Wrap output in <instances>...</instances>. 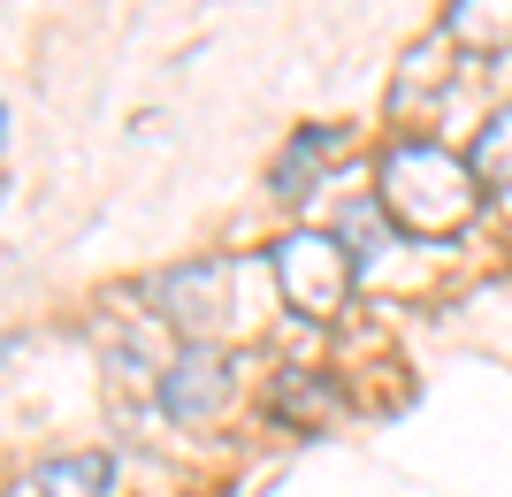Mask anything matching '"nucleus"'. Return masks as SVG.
Returning <instances> with one entry per match:
<instances>
[{
  "instance_id": "obj_1",
  "label": "nucleus",
  "mask_w": 512,
  "mask_h": 497,
  "mask_svg": "<svg viewBox=\"0 0 512 497\" xmlns=\"http://www.w3.org/2000/svg\"><path fill=\"white\" fill-rule=\"evenodd\" d=\"M268 291H276V268L253 253H214V260H184V268H161L146 283V299L161 322H176L192 345H222V337H253L268 322Z\"/></svg>"
},
{
  "instance_id": "obj_2",
  "label": "nucleus",
  "mask_w": 512,
  "mask_h": 497,
  "mask_svg": "<svg viewBox=\"0 0 512 497\" xmlns=\"http://www.w3.org/2000/svg\"><path fill=\"white\" fill-rule=\"evenodd\" d=\"M375 207L390 215V230L406 238H459L482 207V184L451 146L436 138H398L375 169Z\"/></svg>"
},
{
  "instance_id": "obj_3",
  "label": "nucleus",
  "mask_w": 512,
  "mask_h": 497,
  "mask_svg": "<svg viewBox=\"0 0 512 497\" xmlns=\"http://www.w3.org/2000/svg\"><path fill=\"white\" fill-rule=\"evenodd\" d=\"M268 268H276V291L299 306L306 322H329V314H344L352 283H360V268H352L344 238H321V230H291V238H276Z\"/></svg>"
},
{
  "instance_id": "obj_4",
  "label": "nucleus",
  "mask_w": 512,
  "mask_h": 497,
  "mask_svg": "<svg viewBox=\"0 0 512 497\" xmlns=\"http://www.w3.org/2000/svg\"><path fill=\"white\" fill-rule=\"evenodd\" d=\"M237 398V360L222 345H176L161 360V413H169L176 429H207L222 421Z\"/></svg>"
},
{
  "instance_id": "obj_5",
  "label": "nucleus",
  "mask_w": 512,
  "mask_h": 497,
  "mask_svg": "<svg viewBox=\"0 0 512 497\" xmlns=\"http://www.w3.org/2000/svg\"><path fill=\"white\" fill-rule=\"evenodd\" d=\"M344 406V390L329 383V375L321 368H283L276 383H268V421H276V429H321V421H329V413Z\"/></svg>"
},
{
  "instance_id": "obj_6",
  "label": "nucleus",
  "mask_w": 512,
  "mask_h": 497,
  "mask_svg": "<svg viewBox=\"0 0 512 497\" xmlns=\"http://www.w3.org/2000/svg\"><path fill=\"white\" fill-rule=\"evenodd\" d=\"M444 46L482 54V62H505L512 54V0H451L444 8Z\"/></svg>"
},
{
  "instance_id": "obj_7",
  "label": "nucleus",
  "mask_w": 512,
  "mask_h": 497,
  "mask_svg": "<svg viewBox=\"0 0 512 497\" xmlns=\"http://www.w3.org/2000/svg\"><path fill=\"white\" fill-rule=\"evenodd\" d=\"M337 153H344L337 130H299V138H291V146L268 161V199H306V192L321 184V169L337 161Z\"/></svg>"
},
{
  "instance_id": "obj_8",
  "label": "nucleus",
  "mask_w": 512,
  "mask_h": 497,
  "mask_svg": "<svg viewBox=\"0 0 512 497\" xmlns=\"http://www.w3.org/2000/svg\"><path fill=\"white\" fill-rule=\"evenodd\" d=\"M31 497H115V452H54V459H39Z\"/></svg>"
},
{
  "instance_id": "obj_9",
  "label": "nucleus",
  "mask_w": 512,
  "mask_h": 497,
  "mask_svg": "<svg viewBox=\"0 0 512 497\" xmlns=\"http://www.w3.org/2000/svg\"><path fill=\"white\" fill-rule=\"evenodd\" d=\"M467 169H474V184H482V192H512V108H490V115H482Z\"/></svg>"
},
{
  "instance_id": "obj_10",
  "label": "nucleus",
  "mask_w": 512,
  "mask_h": 497,
  "mask_svg": "<svg viewBox=\"0 0 512 497\" xmlns=\"http://www.w3.org/2000/svg\"><path fill=\"white\" fill-rule=\"evenodd\" d=\"M383 230H390V215L375 207V199L344 207V253H352V268H367V260L383 253Z\"/></svg>"
}]
</instances>
